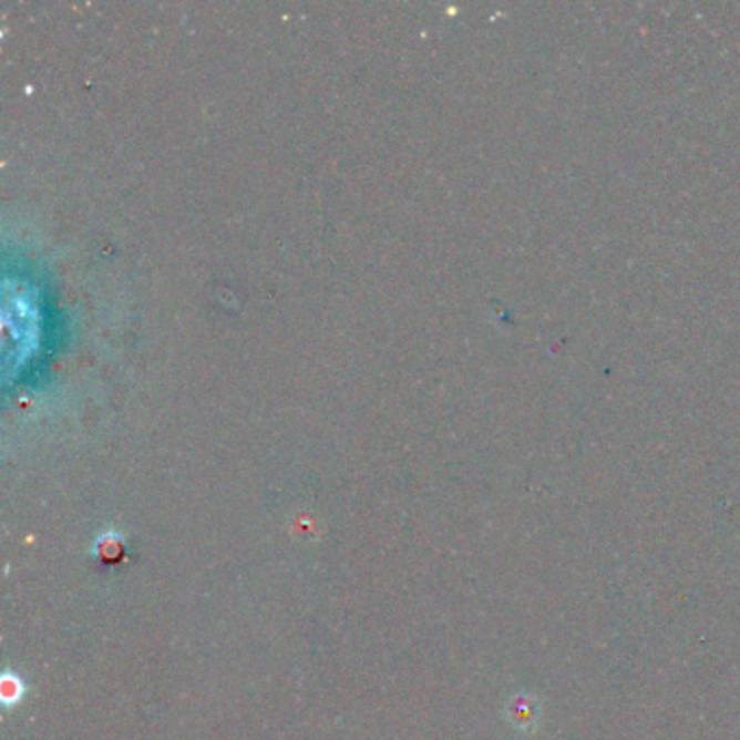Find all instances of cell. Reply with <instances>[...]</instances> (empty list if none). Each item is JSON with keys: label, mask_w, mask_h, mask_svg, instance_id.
<instances>
[{"label": "cell", "mask_w": 740, "mask_h": 740, "mask_svg": "<svg viewBox=\"0 0 740 740\" xmlns=\"http://www.w3.org/2000/svg\"><path fill=\"white\" fill-rule=\"evenodd\" d=\"M40 311L33 294L24 285L4 282L2 328H4V363L22 368L40 346Z\"/></svg>", "instance_id": "1"}]
</instances>
